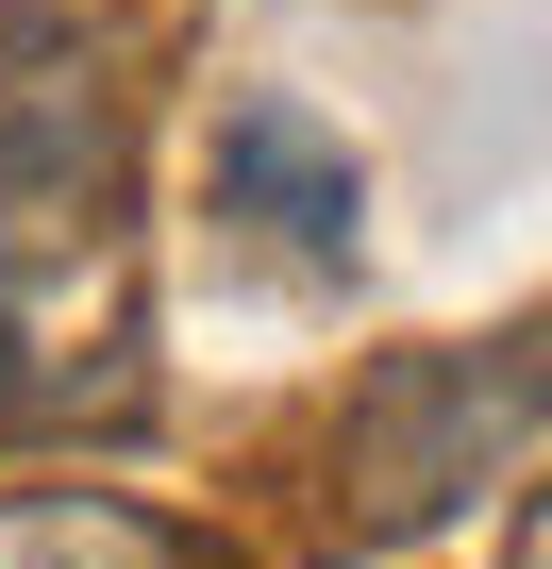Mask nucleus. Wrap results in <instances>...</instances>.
<instances>
[{"instance_id": "nucleus-2", "label": "nucleus", "mask_w": 552, "mask_h": 569, "mask_svg": "<svg viewBox=\"0 0 552 569\" xmlns=\"http://www.w3.org/2000/svg\"><path fill=\"white\" fill-rule=\"evenodd\" d=\"M552 436V319L535 336H452V352H385L335 419V519L352 536H419L469 486H502Z\"/></svg>"}, {"instance_id": "nucleus-3", "label": "nucleus", "mask_w": 552, "mask_h": 569, "mask_svg": "<svg viewBox=\"0 0 552 569\" xmlns=\"http://www.w3.org/2000/svg\"><path fill=\"white\" fill-rule=\"evenodd\" d=\"M218 218H251L285 268H352V251H369V168H352L302 101H234V118H218Z\"/></svg>"}, {"instance_id": "nucleus-4", "label": "nucleus", "mask_w": 552, "mask_h": 569, "mask_svg": "<svg viewBox=\"0 0 552 569\" xmlns=\"http://www.w3.org/2000/svg\"><path fill=\"white\" fill-rule=\"evenodd\" d=\"M0 569H184V536L118 486H18L0 502Z\"/></svg>"}, {"instance_id": "nucleus-1", "label": "nucleus", "mask_w": 552, "mask_h": 569, "mask_svg": "<svg viewBox=\"0 0 552 569\" xmlns=\"http://www.w3.org/2000/svg\"><path fill=\"white\" fill-rule=\"evenodd\" d=\"M118 402V51L84 0H0V436Z\"/></svg>"}]
</instances>
